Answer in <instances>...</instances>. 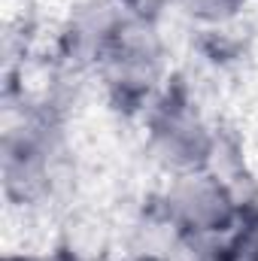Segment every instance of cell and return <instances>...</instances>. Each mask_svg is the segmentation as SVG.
I'll use <instances>...</instances> for the list:
<instances>
[{
  "label": "cell",
  "mask_w": 258,
  "mask_h": 261,
  "mask_svg": "<svg viewBox=\"0 0 258 261\" xmlns=\"http://www.w3.org/2000/svg\"><path fill=\"white\" fill-rule=\"evenodd\" d=\"M97 76L116 110L146 116V110L170 82L167 49L155 21L140 12H131L113 46L100 58Z\"/></svg>",
  "instance_id": "2"
},
{
  "label": "cell",
  "mask_w": 258,
  "mask_h": 261,
  "mask_svg": "<svg viewBox=\"0 0 258 261\" xmlns=\"http://www.w3.org/2000/svg\"><path fill=\"white\" fill-rule=\"evenodd\" d=\"M64 125L52 113H28L9 125L0 146L3 197L12 206H43L64 182Z\"/></svg>",
  "instance_id": "1"
},
{
  "label": "cell",
  "mask_w": 258,
  "mask_h": 261,
  "mask_svg": "<svg viewBox=\"0 0 258 261\" xmlns=\"http://www.w3.org/2000/svg\"><path fill=\"white\" fill-rule=\"evenodd\" d=\"M116 261H164V258L158 252H152V249H134V252H128V255H122Z\"/></svg>",
  "instance_id": "10"
},
{
  "label": "cell",
  "mask_w": 258,
  "mask_h": 261,
  "mask_svg": "<svg viewBox=\"0 0 258 261\" xmlns=\"http://www.w3.org/2000/svg\"><path fill=\"white\" fill-rule=\"evenodd\" d=\"M176 6L183 9V15L192 18L194 24L210 31V28L234 24L243 15V9L249 6V0H176Z\"/></svg>",
  "instance_id": "7"
},
{
  "label": "cell",
  "mask_w": 258,
  "mask_h": 261,
  "mask_svg": "<svg viewBox=\"0 0 258 261\" xmlns=\"http://www.w3.org/2000/svg\"><path fill=\"white\" fill-rule=\"evenodd\" d=\"M0 261H46V255H37V252H6Z\"/></svg>",
  "instance_id": "11"
},
{
  "label": "cell",
  "mask_w": 258,
  "mask_h": 261,
  "mask_svg": "<svg viewBox=\"0 0 258 261\" xmlns=\"http://www.w3.org/2000/svg\"><path fill=\"white\" fill-rule=\"evenodd\" d=\"M237 261H258V206H252L237 231Z\"/></svg>",
  "instance_id": "8"
},
{
  "label": "cell",
  "mask_w": 258,
  "mask_h": 261,
  "mask_svg": "<svg viewBox=\"0 0 258 261\" xmlns=\"http://www.w3.org/2000/svg\"><path fill=\"white\" fill-rule=\"evenodd\" d=\"M110 3H125V6H131V0H110Z\"/></svg>",
  "instance_id": "12"
},
{
  "label": "cell",
  "mask_w": 258,
  "mask_h": 261,
  "mask_svg": "<svg viewBox=\"0 0 258 261\" xmlns=\"http://www.w3.org/2000/svg\"><path fill=\"white\" fill-rule=\"evenodd\" d=\"M46 261H91L82 249H76V246H58V249H52Z\"/></svg>",
  "instance_id": "9"
},
{
  "label": "cell",
  "mask_w": 258,
  "mask_h": 261,
  "mask_svg": "<svg viewBox=\"0 0 258 261\" xmlns=\"http://www.w3.org/2000/svg\"><path fill=\"white\" fill-rule=\"evenodd\" d=\"M146 125V152L167 176L207 170L216 164L222 152L219 130L207 119V113L194 103V97L170 85L158 94V100L143 116Z\"/></svg>",
  "instance_id": "3"
},
{
  "label": "cell",
  "mask_w": 258,
  "mask_h": 261,
  "mask_svg": "<svg viewBox=\"0 0 258 261\" xmlns=\"http://www.w3.org/2000/svg\"><path fill=\"white\" fill-rule=\"evenodd\" d=\"M155 210L170 225V231L231 237L240 231L252 206H246V200L225 173L207 167L170 176V182L155 200Z\"/></svg>",
  "instance_id": "4"
},
{
  "label": "cell",
  "mask_w": 258,
  "mask_h": 261,
  "mask_svg": "<svg viewBox=\"0 0 258 261\" xmlns=\"http://www.w3.org/2000/svg\"><path fill=\"white\" fill-rule=\"evenodd\" d=\"M158 255L164 261H237V234L213 237V234H186L167 231Z\"/></svg>",
  "instance_id": "6"
},
{
  "label": "cell",
  "mask_w": 258,
  "mask_h": 261,
  "mask_svg": "<svg viewBox=\"0 0 258 261\" xmlns=\"http://www.w3.org/2000/svg\"><path fill=\"white\" fill-rule=\"evenodd\" d=\"M131 6L110 0H79L70 6L64 24L58 31V49L70 67H91L97 70L100 58L113 46L116 34L122 31Z\"/></svg>",
  "instance_id": "5"
}]
</instances>
